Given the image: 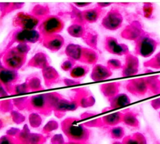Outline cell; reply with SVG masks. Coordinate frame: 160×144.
I'll return each mask as SVG.
<instances>
[{
	"label": "cell",
	"instance_id": "cell-1",
	"mask_svg": "<svg viewBox=\"0 0 160 144\" xmlns=\"http://www.w3.org/2000/svg\"><path fill=\"white\" fill-rule=\"evenodd\" d=\"M134 43V54L143 58L151 56L159 44V42L147 32L141 36Z\"/></svg>",
	"mask_w": 160,
	"mask_h": 144
},
{
	"label": "cell",
	"instance_id": "cell-2",
	"mask_svg": "<svg viewBox=\"0 0 160 144\" xmlns=\"http://www.w3.org/2000/svg\"><path fill=\"white\" fill-rule=\"evenodd\" d=\"M123 22V17L118 8H112L103 18L101 24L106 29L116 31L120 28Z\"/></svg>",
	"mask_w": 160,
	"mask_h": 144
},
{
	"label": "cell",
	"instance_id": "cell-3",
	"mask_svg": "<svg viewBox=\"0 0 160 144\" xmlns=\"http://www.w3.org/2000/svg\"><path fill=\"white\" fill-rule=\"evenodd\" d=\"M62 22L56 16H49L45 19L39 27L41 33L46 36L55 35L62 28Z\"/></svg>",
	"mask_w": 160,
	"mask_h": 144
},
{
	"label": "cell",
	"instance_id": "cell-4",
	"mask_svg": "<svg viewBox=\"0 0 160 144\" xmlns=\"http://www.w3.org/2000/svg\"><path fill=\"white\" fill-rule=\"evenodd\" d=\"M146 32L139 21H133L121 31V36L124 39L135 42Z\"/></svg>",
	"mask_w": 160,
	"mask_h": 144
},
{
	"label": "cell",
	"instance_id": "cell-5",
	"mask_svg": "<svg viewBox=\"0 0 160 144\" xmlns=\"http://www.w3.org/2000/svg\"><path fill=\"white\" fill-rule=\"evenodd\" d=\"M124 87L129 93L136 96H142L148 91L145 77L128 80Z\"/></svg>",
	"mask_w": 160,
	"mask_h": 144
},
{
	"label": "cell",
	"instance_id": "cell-6",
	"mask_svg": "<svg viewBox=\"0 0 160 144\" xmlns=\"http://www.w3.org/2000/svg\"><path fill=\"white\" fill-rule=\"evenodd\" d=\"M104 48L109 53L118 56H126L129 53L128 46L124 43H119L113 36H106L104 39Z\"/></svg>",
	"mask_w": 160,
	"mask_h": 144
},
{
	"label": "cell",
	"instance_id": "cell-7",
	"mask_svg": "<svg viewBox=\"0 0 160 144\" xmlns=\"http://www.w3.org/2000/svg\"><path fill=\"white\" fill-rule=\"evenodd\" d=\"M139 62L138 57L131 53L125 56L124 64L121 69V76L129 77L136 75L139 71Z\"/></svg>",
	"mask_w": 160,
	"mask_h": 144
},
{
	"label": "cell",
	"instance_id": "cell-8",
	"mask_svg": "<svg viewBox=\"0 0 160 144\" xmlns=\"http://www.w3.org/2000/svg\"><path fill=\"white\" fill-rule=\"evenodd\" d=\"M24 53L18 49L13 48L9 50L4 56V61L9 69H17L21 67L24 62Z\"/></svg>",
	"mask_w": 160,
	"mask_h": 144
},
{
	"label": "cell",
	"instance_id": "cell-9",
	"mask_svg": "<svg viewBox=\"0 0 160 144\" xmlns=\"http://www.w3.org/2000/svg\"><path fill=\"white\" fill-rule=\"evenodd\" d=\"M15 23L21 29H33L38 24L39 20L31 15L19 13L15 18Z\"/></svg>",
	"mask_w": 160,
	"mask_h": 144
},
{
	"label": "cell",
	"instance_id": "cell-10",
	"mask_svg": "<svg viewBox=\"0 0 160 144\" xmlns=\"http://www.w3.org/2000/svg\"><path fill=\"white\" fill-rule=\"evenodd\" d=\"M67 135L72 140L85 141L88 140L89 133L88 130L81 125H74L72 123L66 128Z\"/></svg>",
	"mask_w": 160,
	"mask_h": 144
},
{
	"label": "cell",
	"instance_id": "cell-11",
	"mask_svg": "<svg viewBox=\"0 0 160 144\" xmlns=\"http://www.w3.org/2000/svg\"><path fill=\"white\" fill-rule=\"evenodd\" d=\"M40 37V33L34 29H21L15 35V39L19 43H34Z\"/></svg>",
	"mask_w": 160,
	"mask_h": 144
},
{
	"label": "cell",
	"instance_id": "cell-12",
	"mask_svg": "<svg viewBox=\"0 0 160 144\" xmlns=\"http://www.w3.org/2000/svg\"><path fill=\"white\" fill-rule=\"evenodd\" d=\"M109 103V107L108 110H113L116 108H123L131 103V99L125 93H118L108 99Z\"/></svg>",
	"mask_w": 160,
	"mask_h": 144
},
{
	"label": "cell",
	"instance_id": "cell-13",
	"mask_svg": "<svg viewBox=\"0 0 160 144\" xmlns=\"http://www.w3.org/2000/svg\"><path fill=\"white\" fill-rule=\"evenodd\" d=\"M112 73L108 66L101 64H96L91 73V78L94 81H101L111 76Z\"/></svg>",
	"mask_w": 160,
	"mask_h": 144
},
{
	"label": "cell",
	"instance_id": "cell-14",
	"mask_svg": "<svg viewBox=\"0 0 160 144\" xmlns=\"http://www.w3.org/2000/svg\"><path fill=\"white\" fill-rule=\"evenodd\" d=\"M122 112V123H124L126 125L134 128H139L140 126V123L138 118V113L130 109H126Z\"/></svg>",
	"mask_w": 160,
	"mask_h": 144
},
{
	"label": "cell",
	"instance_id": "cell-15",
	"mask_svg": "<svg viewBox=\"0 0 160 144\" xmlns=\"http://www.w3.org/2000/svg\"><path fill=\"white\" fill-rule=\"evenodd\" d=\"M121 86L120 82H111L103 84L101 86V91L108 99L118 95Z\"/></svg>",
	"mask_w": 160,
	"mask_h": 144
},
{
	"label": "cell",
	"instance_id": "cell-16",
	"mask_svg": "<svg viewBox=\"0 0 160 144\" xmlns=\"http://www.w3.org/2000/svg\"><path fill=\"white\" fill-rule=\"evenodd\" d=\"M122 112L117 111L110 115H106L102 118L104 125L115 126L120 123H122Z\"/></svg>",
	"mask_w": 160,
	"mask_h": 144
},
{
	"label": "cell",
	"instance_id": "cell-17",
	"mask_svg": "<svg viewBox=\"0 0 160 144\" xmlns=\"http://www.w3.org/2000/svg\"><path fill=\"white\" fill-rule=\"evenodd\" d=\"M159 78L158 75L145 77L148 90L153 95L160 93V80Z\"/></svg>",
	"mask_w": 160,
	"mask_h": 144
},
{
	"label": "cell",
	"instance_id": "cell-18",
	"mask_svg": "<svg viewBox=\"0 0 160 144\" xmlns=\"http://www.w3.org/2000/svg\"><path fill=\"white\" fill-rule=\"evenodd\" d=\"M122 144H147L144 135L141 133H134L131 135L124 136L122 141Z\"/></svg>",
	"mask_w": 160,
	"mask_h": 144
},
{
	"label": "cell",
	"instance_id": "cell-19",
	"mask_svg": "<svg viewBox=\"0 0 160 144\" xmlns=\"http://www.w3.org/2000/svg\"><path fill=\"white\" fill-rule=\"evenodd\" d=\"M45 43L47 48L53 51H57L61 48L63 44V40L61 38L56 35H52L48 37Z\"/></svg>",
	"mask_w": 160,
	"mask_h": 144
},
{
	"label": "cell",
	"instance_id": "cell-20",
	"mask_svg": "<svg viewBox=\"0 0 160 144\" xmlns=\"http://www.w3.org/2000/svg\"><path fill=\"white\" fill-rule=\"evenodd\" d=\"M102 9L99 8H96L86 10L84 12V18L89 23L96 22L101 15Z\"/></svg>",
	"mask_w": 160,
	"mask_h": 144
},
{
	"label": "cell",
	"instance_id": "cell-21",
	"mask_svg": "<svg viewBox=\"0 0 160 144\" xmlns=\"http://www.w3.org/2000/svg\"><path fill=\"white\" fill-rule=\"evenodd\" d=\"M16 78V73L10 69H4L0 71V80L3 83H10Z\"/></svg>",
	"mask_w": 160,
	"mask_h": 144
},
{
	"label": "cell",
	"instance_id": "cell-22",
	"mask_svg": "<svg viewBox=\"0 0 160 144\" xmlns=\"http://www.w3.org/2000/svg\"><path fill=\"white\" fill-rule=\"evenodd\" d=\"M143 65L146 68L152 69H160V51L158 52L151 59L144 62Z\"/></svg>",
	"mask_w": 160,
	"mask_h": 144
},
{
	"label": "cell",
	"instance_id": "cell-23",
	"mask_svg": "<svg viewBox=\"0 0 160 144\" xmlns=\"http://www.w3.org/2000/svg\"><path fill=\"white\" fill-rule=\"evenodd\" d=\"M82 56H83L82 57L84 58L83 59L84 60V61L90 64L95 63L98 58L96 52L89 49H84V51H82Z\"/></svg>",
	"mask_w": 160,
	"mask_h": 144
},
{
	"label": "cell",
	"instance_id": "cell-24",
	"mask_svg": "<svg viewBox=\"0 0 160 144\" xmlns=\"http://www.w3.org/2000/svg\"><path fill=\"white\" fill-rule=\"evenodd\" d=\"M109 134L111 138L119 140L124 137L125 130L121 126H113L109 130Z\"/></svg>",
	"mask_w": 160,
	"mask_h": 144
},
{
	"label": "cell",
	"instance_id": "cell-25",
	"mask_svg": "<svg viewBox=\"0 0 160 144\" xmlns=\"http://www.w3.org/2000/svg\"><path fill=\"white\" fill-rule=\"evenodd\" d=\"M154 10V4L152 3L146 2L143 3L142 14L144 18L147 19H151L153 16Z\"/></svg>",
	"mask_w": 160,
	"mask_h": 144
},
{
	"label": "cell",
	"instance_id": "cell-26",
	"mask_svg": "<svg viewBox=\"0 0 160 144\" xmlns=\"http://www.w3.org/2000/svg\"><path fill=\"white\" fill-rule=\"evenodd\" d=\"M88 71V68L85 66H76L71 71V75L74 77H82Z\"/></svg>",
	"mask_w": 160,
	"mask_h": 144
},
{
	"label": "cell",
	"instance_id": "cell-27",
	"mask_svg": "<svg viewBox=\"0 0 160 144\" xmlns=\"http://www.w3.org/2000/svg\"><path fill=\"white\" fill-rule=\"evenodd\" d=\"M107 66L110 69H122V64L118 59H110L107 61Z\"/></svg>",
	"mask_w": 160,
	"mask_h": 144
},
{
	"label": "cell",
	"instance_id": "cell-28",
	"mask_svg": "<svg viewBox=\"0 0 160 144\" xmlns=\"http://www.w3.org/2000/svg\"><path fill=\"white\" fill-rule=\"evenodd\" d=\"M44 105V100L41 96H37L33 100V105L36 108H40Z\"/></svg>",
	"mask_w": 160,
	"mask_h": 144
},
{
	"label": "cell",
	"instance_id": "cell-29",
	"mask_svg": "<svg viewBox=\"0 0 160 144\" xmlns=\"http://www.w3.org/2000/svg\"><path fill=\"white\" fill-rule=\"evenodd\" d=\"M150 104L154 110H158L160 108V97L151 101Z\"/></svg>",
	"mask_w": 160,
	"mask_h": 144
},
{
	"label": "cell",
	"instance_id": "cell-30",
	"mask_svg": "<svg viewBox=\"0 0 160 144\" xmlns=\"http://www.w3.org/2000/svg\"><path fill=\"white\" fill-rule=\"evenodd\" d=\"M0 144H14L9 139L3 137L0 140Z\"/></svg>",
	"mask_w": 160,
	"mask_h": 144
},
{
	"label": "cell",
	"instance_id": "cell-31",
	"mask_svg": "<svg viewBox=\"0 0 160 144\" xmlns=\"http://www.w3.org/2000/svg\"><path fill=\"white\" fill-rule=\"evenodd\" d=\"M111 4H112L111 3H98V7L102 9L103 8L108 7V6H110Z\"/></svg>",
	"mask_w": 160,
	"mask_h": 144
},
{
	"label": "cell",
	"instance_id": "cell-32",
	"mask_svg": "<svg viewBox=\"0 0 160 144\" xmlns=\"http://www.w3.org/2000/svg\"><path fill=\"white\" fill-rule=\"evenodd\" d=\"M118 4L121 6H127V5L131 4V3H118Z\"/></svg>",
	"mask_w": 160,
	"mask_h": 144
},
{
	"label": "cell",
	"instance_id": "cell-33",
	"mask_svg": "<svg viewBox=\"0 0 160 144\" xmlns=\"http://www.w3.org/2000/svg\"><path fill=\"white\" fill-rule=\"evenodd\" d=\"M144 72L145 73H150V72H152V71L151 69H146Z\"/></svg>",
	"mask_w": 160,
	"mask_h": 144
},
{
	"label": "cell",
	"instance_id": "cell-34",
	"mask_svg": "<svg viewBox=\"0 0 160 144\" xmlns=\"http://www.w3.org/2000/svg\"><path fill=\"white\" fill-rule=\"evenodd\" d=\"M112 144H122V142H119V141H114L113 142Z\"/></svg>",
	"mask_w": 160,
	"mask_h": 144
},
{
	"label": "cell",
	"instance_id": "cell-35",
	"mask_svg": "<svg viewBox=\"0 0 160 144\" xmlns=\"http://www.w3.org/2000/svg\"><path fill=\"white\" fill-rule=\"evenodd\" d=\"M68 144H78V143H68Z\"/></svg>",
	"mask_w": 160,
	"mask_h": 144
},
{
	"label": "cell",
	"instance_id": "cell-36",
	"mask_svg": "<svg viewBox=\"0 0 160 144\" xmlns=\"http://www.w3.org/2000/svg\"><path fill=\"white\" fill-rule=\"evenodd\" d=\"M159 118H160V113H159Z\"/></svg>",
	"mask_w": 160,
	"mask_h": 144
}]
</instances>
